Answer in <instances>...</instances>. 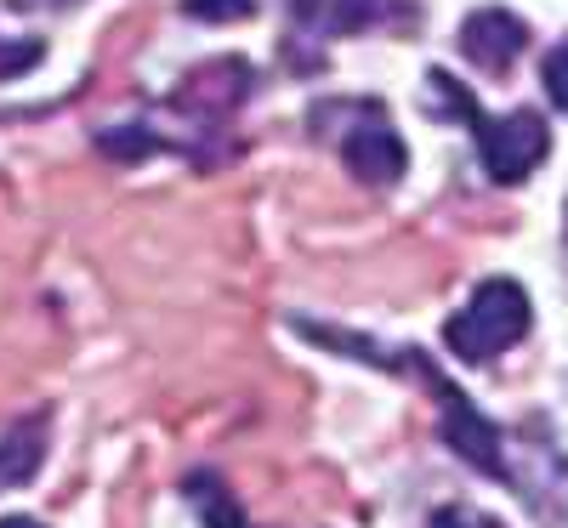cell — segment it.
I'll return each mask as SVG.
<instances>
[{"label":"cell","instance_id":"1","mask_svg":"<svg viewBox=\"0 0 568 528\" xmlns=\"http://www.w3.org/2000/svg\"><path fill=\"white\" fill-rule=\"evenodd\" d=\"M529 291L517 278H484L478 291H471V302L444 324V342L460 364H489L500 358L506 347H517L529 335Z\"/></svg>","mask_w":568,"mask_h":528},{"label":"cell","instance_id":"2","mask_svg":"<svg viewBox=\"0 0 568 528\" xmlns=\"http://www.w3.org/2000/svg\"><path fill=\"white\" fill-rule=\"evenodd\" d=\"M478 154H484V171L511 187L551 154V131H546V120L535 109H511L506 120H484L478 125Z\"/></svg>","mask_w":568,"mask_h":528},{"label":"cell","instance_id":"3","mask_svg":"<svg viewBox=\"0 0 568 528\" xmlns=\"http://www.w3.org/2000/svg\"><path fill=\"white\" fill-rule=\"evenodd\" d=\"M529 45V23L506 7H478L460 23V58L484 74H506Z\"/></svg>","mask_w":568,"mask_h":528},{"label":"cell","instance_id":"4","mask_svg":"<svg viewBox=\"0 0 568 528\" xmlns=\"http://www.w3.org/2000/svg\"><path fill=\"white\" fill-rule=\"evenodd\" d=\"M342 160H347V171H353L358 182L393 187V182L404 176V165H409V149H404V136L387 125V114L369 103V120L342 136Z\"/></svg>","mask_w":568,"mask_h":528},{"label":"cell","instance_id":"5","mask_svg":"<svg viewBox=\"0 0 568 528\" xmlns=\"http://www.w3.org/2000/svg\"><path fill=\"white\" fill-rule=\"evenodd\" d=\"M245 91H251V69H245L240 58H211V63L187 69V74L176 80V109L216 120V114H233V109H240Z\"/></svg>","mask_w":568,"mask_h":528},{"label":"cell","instance_id":"6","mask_svg":"<svg viewBox=\"0 0 568 528\" xmlns=\"http://www.w3.org/2000/svg\"><path fill=\"white\" fill-rule=\"evenodd\" d=\"M433 387H438V398H444V438L455 444V455H466L478 471L500 477V438H495V426H489L478 409H471V398H466V393L444 387L438 375H433Z\"/></svg>","mask_w":568,"mask_h":528},{"label":"cell","instance_id":"7","mask_svg":"<svg viewBox=\"0 0 568 528\" xmlns=\"http://www.w3.org/2000/svg\"><path fill=\"white\" fill-rule=\"evenodd\" d=\"M45 415H29V420H18L12 431H0V489H23L29 477L40 471V460H45Z\"/></svg>","mask_w":568,"mask_h":528},{"label":"cell","instance_id":"8","mask_svg":"<svg viewBox=\"0 0 568 528\" xmlns=\"http://www.w3.org/2000/svg\"><path fill=\"white\" fill-rule=\"evenodd\" d=\"M291 7L318 34H358L387 18V0H291Z\"/></svg>","mask_w":568,"mask_h":528},{"label":"cell","instance_id":"9","mask_svg":"<svg viewBox=\"0 0 568 528\" xmlns=\"http://www.w3.org/2000/svg\"><path fill=\"white\" fill-rule=\"evenodd\" d=\"M98 154L103 160H120V165H142V160L160 154V136L149 125H114V131L98 136Z\"/></svg>","mask_w":568,"mask_h":528},{"label":"cell","instance_id":"10","mask_svg":"<svg viewBox=\"0 0 568 528\" xmlns=\"http://www.w3.org/2000/svg\"><path fill=\"white\" fill-rule=\"evenodd\" d=\"M187 495H200L194 506H200V522H205V528H245L240 500H233L222 484H211V477H194V484H187Z\"/></svg>","mask_w":568,"mask_h":528},{"label":"cell","instance_id":"11","mask_svg":"<svg viewBox=\"0 0 568 528\" xmlns=\"http://www.w3.org/2000/svg\"><path fill=\"white\" fill-rule=\"evenodd\" d=\"M182 18H194V23H251L256 0H182Z\"/></svg>","mask_w":568,"mask_h":528},{"label":"cell","instance_id":"12","mask_svg":"<svg viewBox=\"0 0 568 528\" xmlns=\"http://www.w3.org/2000/svg\"><path fill=\"white\" fill-rule=\"evenodd\" d=\"M540 80H546V91H551V103H557V109H568V40L546 52V63H540Z\"/></svg>","mask_w":568,"mask_h":528},{"label":"cell","instance_id":"13","mask_svg":"<svg viewBox=\"0 0 568 528\" xmlns=\"http://www.w3.org/2000/svg\"><path fill=\"white\" fill-rule=\"evenodd\" d=\"M40 63V40H18V52H0V80H12Z\"/></svg>","mask_w":568,"mask_h":528},{"label":"cell","instance_id":"14","mask_svg":"<svg viewBox=\"0 0 568 528\" xmlns=\"http://www.w3.org/2000/svg\"><path fill=\"white\" fill-rule=\"evenodd\" d=\"M433 528H500V522H495V517H484V511L449 506V511H438V517H433Z\"/></svg>","mask_w":568,"mask_h":528},{"label":"cell","instance_id":"15","mask_svg":"<svg viewBox=\"0 0 568 528\" xmlns=\"http://www.w3.org/2000/svg\"><path fill=\"white\" fill-rule=\"evenodd\" d=\"M18 12H40V7H52V12H63V7H80V0H12Z\"/></svg>","mask_w":568,"mask_h":528},{"label":"cell","instance_id":"16","mask_svg":"<svg viewBox=\"0 0 568 528\" xmlns=\"http://www.w3.org/2000/svg\"><path fill=\"white\" fill-rule=\"evenodd\" d=\"M0 528H40V522H34V517H7Z\"/></svg>","mask_w":568,"mask_h":528}]
</instances>
